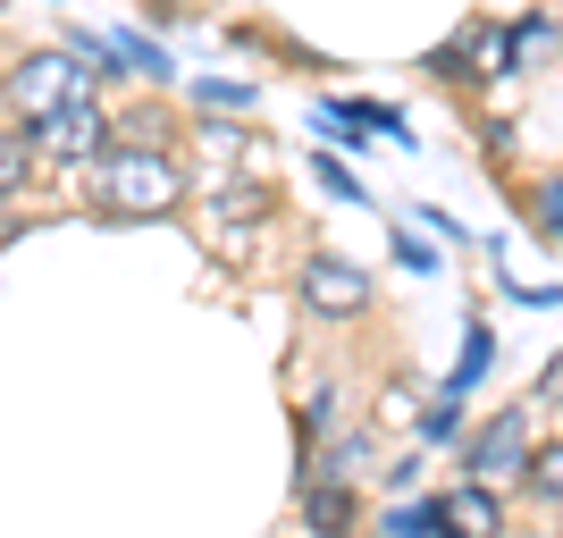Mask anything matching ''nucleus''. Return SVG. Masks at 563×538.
<instances>
[{
	"label": "nucleus",
	"instance_id": "nucleus-8",
	"mask_svg": "<svg viewBox=\"0 0 563 538\" xmlns=\"http://www.w3.org/2000/svg\"><path fill=\"white\" fill-rule=\"evenodd\" d=\"M371 471V429H336V438H320V454H311V471L303 480H362Z\"/></svg>",
	"mask_w": 563,
	"mask_h": 538
},
{
	"label": "nucleus",
	"instance_id": "nucleus-4",
	"mask_svg": "<svg viewBox=\"0 0 563 538\" xmlns=\"http://www.w3.org/2000/svg\"><path fill=\"white\" fill-rule=\"evenodd\" d=\"M295 295H303V311H320V320H353V311H371V270H353V261H336V253H311Z\"/></svg>",
	"mask_w": 563,
	"mask_h": 538
},
{
	"label": "nucleus",
	"instance_id": "nucleus-10",
	"mask_svg": "<svg viewBox=\"0 0 563 538\" xmlns=\"http://www.w3.org/2000/svg\"><path fill=\"white\" fill-rule=\"evenodd\" d=\"M110 43H118V59H126V76H143V85H168V76H177V59H168L152 34H135V25H118Z\"/></svg>",
	"mask_w": 563,
	"mask_h": 538
},
{
	"label": "nucleus",
	"instance_id": "nucleus-11",
	"mask_svg": "<svg viewBox=\"0 0 563 538\" xmlns=\"http://www.w3.org/2000/svg\"><path fill=\"white\" fill-rule=\"evenodd\" d=\"M488 353H496V337L479 320L463 328V362H454V378H446V396H471V387H479V378H488Z\"/></svg>",
	"mask_w": 563,
	"mask_h": 538
},
{
	"label": "nucleus",
	"instance_id": "nucleus-16",
	"mask_svg": "<svg viewBox=\"0 0 563 538\" xmlns=\"http://www.w3.org/2000/svg\"><path fill=\"white\" fill-rule=\"evenodd\" d=\"M530 202H539V228H547V235L563 244V177H547V186L530 194Z\"/></svg>",
	"mask_w": 563,
	"mask_h": 538
},
{
	"label": "nucleus",
	"instance_id": "nucleus-6",
	"mask_svg": "<svg viewBox=\"0 0 563 538\" xmlns=\"http://www.w3.org/2000/svg\"><path fill=\"white\" fill-rule=\"evenodd\" d=\"M496 530H505V514H496V488L463 480V488L438 496V538H496Z\"/></svg>",
	"mask_w": 563,
	"mask_h": 538
},
{
	"label": "nucleus",
	"instance_id": "nucleus-14",
	"mask_svg": "<svg viewBox=\"0 0 563 538\" xmlns=\"http://www.w3.org/2000/svg\"><path fill=\"white\" fill-rule=\"evenodd\" d=\"M387 530H396V538H438V496H421V505H396V514H387Z\"/></svg>",
	"mask_w": 563,
	"mask_h": 538
},
{
	"label": "nucleus",
	"instance_id": "nucleus-2",
	"mask_svg": "<svg viewBox=\"0 0 563 538\" xmlns=\"http://www.w3.org/2000/svg\"><path fill=\"white\" fill-rule=\"evenodd\" d=\"M0 101L18 110V127L34 118L43 127L51 110H76V101H93V68L76 59V51H25L0 68Z\"/></svg>",
	"mask_w": 563,
	"mask_h": 538
},
{
	"label": "nucleus",
	"instance_id": "nucleus-18",
	"mask_svg": "<svg viewBox=\"0 0 563 538\" xmlns=\"http://www.w3.org/2000/svg\"><path fill=\"white\" fill-rule=\"evenodd\" d=\"M311 177H320V186H329L336 202H362V186H353V177H345V168L329 161V152H320V161H311Z\"/></svg>",
	"mask_w": 563,
	"mask_h": 538
},
{
	"label": "nucleus",
	"instance_id": "nucleus-1",
	"mask_svg": "<svg viewBox=\"0 0 563 538\" xmlns=\"http://www.w3.org/2000/svg\"><path fill=\"white\" fill-rule=\"evenodd\" d=\"M186 202V168L161 143H110L93 161V211L101 219H168Z\"/></svg>",
	"mask_w": 563,
	"mask_h": 538
},
{
	"label": "nucleus",
	"instance_id": "nucleus-21",
	"mask_svg": "<svg viewBox=\"0 0 563 538\" xmlns=\"http://www.w3.org/2000/svg\"><path fill=\"white\" fill-rule=\"evenodd\" d=\"M0 9H9V0H0Z\"/></svg>",
	"mask_w": 563,
	"mask_h": 538
},
{
	"label": "nucleus",
	"instance_id": "nucleus-5",
	"mask_svg": "<svg viewBox=\"0 0 563 538\" xmlns=\"http://www.w3.org/2000/svg\"><path fill=\"white\" fill-rule=\"evenodd\" d=\"M34 143H43V161L93 168L101 152H110V118H101V101H76V110H51L43 127H34Z\"/></svg>",
	"mask_w": 563,
	"mask_h": 538
},
{
	"label": "nucleus",
	"instance_id": "nucleus-12",
	"mask_svg": "<svg viewBox=\"0 0 563 538\" xmlns=\"http://www.w3.org/2000/svg\"><path fill=\"white\" fill-rule=\"evenodd\" d=\"M421 438H429V446H454V438H463V396H446V387H438V404L421 413Z\"/></svg>",
	"mask_w": 563,
	"mask_h": 538
},
{
	"label": "nucleus",
	"instance_id": "nucleus-3",
	"mask_svg": "<svg viewBox=\"0 0 563 538\" xmlns=\"http://www.w3.org/2000/svg\"><path fill=\"white\" fill-rule=\"evenodd\" d=\"M530 454H539V446H530V413H521V404L488 413V421L463 438V471L479 480V488H505V480H521V471H530Z\"/></svg>",
	"mask_w": 563,
	"mask_h": 538
},
{
	"label": "nucleus",
	"instance_id": "nucleus-9",
	"mask_svg": "<svg viewBox=\"0 0 563 538\" xmlns=\"http://www.w3.org/2000/svg\"><path fill=\"white\" fill-rule=\"evenodd\" d=\"M34 161H43L34 127H0V202H18V194L34 186Z\"/></svg>",
	"mask_w": 563,
	"mask_h": 538
},
{
	"label": "nucleus",
	"instance_id": "nucleus-15",
	"mask_svg": "<svg viewBox=\"0 0 563 538\" xmlns=\"http://www.w3.org/2000/svg\"><path fill=\"white\" fill-rule=\"evenodd\" d=\"M336 421H345V396H336V387H320V396H311L303 438H311V446H320V438H336Z\"/></svg>",
	"mask_w": 563,
	"mask_h": 538
},
{
	"label": "nucleus",
	"instance_id": "nucleus-13",
	"mask_svg": "<svg viewBox=\"0 0 563 538\" xmlns=\"http://www.w3.org/2000/svg\"><path fill=\"white\" fill-rule=\"evenodd\" d=\"M521 480H530V496H547V505H563V446H539Z\"/></svg>",
	"mask_w": 563,
	"mask_h": 538
},
{
	"label": "nucleus",
	"instance_id": "nucleus-17",
	"mask_svg": "<svg viewBox=\"0 0 563 538\" xmlns=\"http://www.w3.org/2000/svg\"><path fill=\"white\" fill-rule=\"evenodd\" d=\"M202 110H253V85H194Z\"/></svg>",
	"mask_w": 563,
	"mask_h": 538
},
{
	"label": "nucleus",
	"instance_id": "nucleus-20",
	"mask_svg": "<svg viewBox=\"0 0 563 538\" xmlns=\"http://www.w3.org/2000/svg\"><path fill=\"white\" fill-rule=\"evenodd\" d=\"M539 404H563V353H555V362L539 371Z\"/></svg>",
	"mask_w": 563,
	"mask_h": 538
},
{
	"label": "nucleus",
	"instance_id": "nucleus-7",
	"mask_svg": "<svg viewBox=\"0 0 563 538\" xmlns=\"http://www.w3.org/2000/svg\"><path fill=\"white\" fill-rule=\"evenodd\" d=\"M303 530L311 538H345L353 530V488L345 480H303Z\"/></svg>",
	"mask_w": 563,
	"mask_h": 538
},
{
	"label": "nucleus",
	"instance_id": "nucleus-19",
	"mask_svg": "<svg viewBox=\"0 0 563 538\" xmlns=\"http://www.w3.org/2000/svg\"><path fill=\"white\" fill-rule=\"evenodd\" d=\"M396 261H404V270H438V261H429V244H421V235H396Z\"/></svg>",
	"mask_w": 563,
	"mask_h": 538
}]
</instances>
